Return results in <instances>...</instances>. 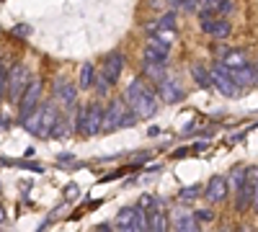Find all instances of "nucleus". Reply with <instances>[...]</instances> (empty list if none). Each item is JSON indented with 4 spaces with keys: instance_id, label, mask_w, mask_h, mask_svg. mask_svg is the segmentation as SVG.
I'll return each mask as SVG.
<instances>
[{
    "instance_id": "nucleus-1",
    "label": "nucleus",
    "mask_w": 258,
    "mask_h": 232,
    "mask_svg": "<svg viewBox=\"0 0 258 232\" xmlns=\"http://www.w3.org/2000/svg\"><path fill=\"white\" fill-rule=\"evenodd\" d=\"M124 101L140 119H150L158 114V91L153 86H147L145 78H135L124 91Z\"/></svg>"
},
{
    "instance_id": "nucleus-2",
    "label": "nucleus",
    "mask_w": 258,
    "mask_h": 232,
    "mask_svg": "<svg viewBox=\"0 0 258 232\" xmlns=\"http://www.w3.org/2000/svg\"><path fill=\"white\" fill-rule=\"evenodd\" d=\"M57 121H59V111H57L54 103L49 101V103H39V106L21 124H24L26 132H31L34 137H52Z\"/></svg>"
},
{
    "instance_id": "nucleus-3",
    "label": "nucleus",
    "mask_w": 258,
    "mask_h": 232,
    "mask_svg": "<svg viewBox=\"0 0 258 232\" xmlns=\"http://www.w3.org/2000/svg\"><path fill=\"white\" fill-rule=\"evenodd\" d=\"M137 121H140V116L126 106L124 98H111V103L103 109V126H101V132H114V129H121V126H132Z\"/></svg>"
},
{
    "instance_id": "nucleus-4",
    "label": "nucleus",
    "mask_w": 258,
    "mask_h": 232,
    "mask_svg": "<svg viewBox=\"0 0 258 232\" xmlns=\"http://www.w3.org/2000/svg\"><path fill=\"white\" fill-rule=\"evenodd\" d=\"M116 232H147V214L140 206H126L114 219Z\"/></svg>"
},
{
    "instance_id": "nucleus-5",
    "label": "nucleus",
    "mask_w": 258,
    "mask_h": 232,
    "mask_svg": "<svg viewBox=\"0 0 258 232\" xmlns=\"http://www.w3.org/2000/svg\"><path fill=\"white\" fill-rule=\"evenodd\" d=\"M209 72H212V86L217 88L225 98H238V96H240V86L230 78V67L225 65L222 59L214 62Z\"/></svg>"
},
{
    "instance_id": "nucleus-6",
    "label": "nucleus",
    "mask_w": 258,
    "mask_h": 232,
    "mask_svg": "<svg viewBox=\"0 0 258 232\" xmlns=\"http://www.w3.org/2000/svg\"><path fill=\"white\" fill-rule=\"evenodd\" d=\"M41 91H44V80H41V78H31L26 91H24V96H21V101H18V119L21 121H24L41 103Z\"/></svg>"
},
{
    "instance_id": "nucleus-7",
    "label": "nucleus",
    "mask_w": 258,
    "mask_h": 232,
    "mask_svg": "<svg viewBox=\"0 0 258 232\" xmlns=\"http://www.w3.org/2000/svg\"><path fill=\"white\" fill-rule=\"evenodd\" d=\"M31 80V72L26 65H16L11 72H8V86H6V96L11 101H21V96H24L26 86Z\"/></svg>"
},
{
    "instance_id": "nucleus-8",
    "label": "nucleus",
    "mask_w": 258,
    "mask_h": 232,
    "mask_svg": "<svg viewBox=\"0 0 258 232\" xmlns=\"http://www.w3.org/2000/svg\"><path fill=\"white\" fill-rule=\"evenodd\" d=\"M101 126H103V109H101V103H88L85 106V119H83V134L85 137H93L101 132Z\"/></svg>"
},
{
    "instance_id": "nucleus-9",
    "label": "nucleus",
    "mask_w": 258,
    "mask_h": 232,
    "mask_svg": "<svg viewBox=\"0 0 258 232\" xmlns=\"http://www.w3.org/2000/svg\"><path fill=\"white\" fill-rule=\"evenodd\" d=\"M121 70H124V57L119 52H111L103 57V67L98 70V75H103L111 86H116V80L121 78Z\"/></svg>"
},
{
    "instance_id": "nucleus-10",
    "label": "nucleus",
    "mask_w": 258,
    "mask_h": 232,
    "mask_svg": "<svg viewBox=\"0 0 258 232\" xmlns=\"http://www.w3.org/2000/svg\"><path fill=\"white\" fill-rule=\"evenodd\" d=\"M158 98L163 101V103H178V101H183V88L178 86V83L173 80V78H163L160 83H158Z\"/></svg>"
},
{
    "instance_id": "nucleus-11",
    "label": "nucleus",
    "mask_w": 258,
    "mask_h": 232,
    "mask_svg": "<svg viewBox=\"0 0 258 232\" xmlns=\"http://www.w3.org/2000/svg\"><path fill=\"white\" fill-rule=\"evenodd\" d=\"M204 196L209 204H222L227 199V181L222 176H212L207 181V188H204Z\"/></svg>"
},
{
    "instance_id": "nucleus-12",
    "label": "nucleus",
    "mask_w": 258,
    "mask_h": 232,
    "mask_svg": "<svg viewBox=\"0 0 258 232\" xmlns=\"http://www.w3.org/2000/svg\"><path fill=\"white\" fill-rule=\"evenodd\" d=\"M170 54V44L163 39L155 36V41H150V44L145 47V62H163L165 65V59Z\"/></svg>"
},
{
    "instance_id": "nucleus-13",
    "label": "nucleus",
    "mask_w": 258,
    "mask_h": 232,
    "mask_svg": "<svg viewBox=\"0 0 258 232\" xmlns=\"http://www.w3.org/2000/svg\"><path fill=\"white\" fill-rule=\"evenodd\" d=\"M230 78L238 83L240 88H245V86H258V70L255 67H250V65H243V67H230Z\"/></svg>"
},
{
    "instance_id": "nucleus-14",
    "label": "nucleus",
    "mask_w": 258,
    "mask_h": 232,
    "mask_svg": "<svg viewBox=\"0 0 258 232\" xmlns=\"http://www.w3.org/2000/svg\"><path fill=\"white\" fill-rule=\"evenodd\" d=\"M147 232H170V219L160 209H153L147 214Z\"/></svg>"
},
{
    "instance_id": "nucleus-15",
    "label": "nucleus",
    "mask_w": 258,
    "mask_h": 232,
    "mask_svg": "<svg viewBox=\"0 0 258 232\" xmlns=\"http://www.w3.org/2000/svg\"><path fill=\"white\" fill-rule=\"evenodd\" d=\"M57 91V98L64 103V106H68V109H73L75 106V101H78V91H75V86H73V83H64V80H57V86H54Z\"/></svg>"
},
{
    "instance_id": "nucleus-16",
    "label": "nucleus",
    "mask_w": 258,
    "mask_h": 232,
    "mask_svg": "<svg viewBox=\"0 0 258 232\" xmlns=\"http://www.w3.org/2000/svg\"><path fill=\"white\" fill-rule=\"evenodd\" d=\"M173 232H199V219L194 217V214H188V212H181L176 217Z\"/></svg>"
},
{
    "instance_id": "nucleus-17",
    "label": "nucleus",
    "mask_w": 258,
    "mask_h": 232,
    "mask_svg": "<svg viewBox=\"0 0 258 232\" xmlns=\"http://www.w3.org/2000/svg\"><path fill=\"white\" fill-rule=\"evenodd\" d=\"M191 78L197 80V86L204 88V91L214 88V86H212V72H209L204 65H194V67H191Z\"/></svg>"
},
{
    "instance_id": "nucleus-18",
    "label": "nucleus",
    "mask_w": 258,
    "mask_h": 232,
    "mask_svg": "<svg viewBox=\"0 0 258 232\" xmlns=\"http://www.w3.org/2000/svg\"><path fill=\"white\" fill-rule=\"evenodd\" d=\"M96 78H98V70L91 65V62H85V65L80 67V88H83V91H91L93 83H96Z\"/></svg>"
},
{
    "instance_id": "nucleus-19",
    "label": "nucleus",
    "mask_w": 258,
    "mask_h": 232,
    "mask_svg": "<svg viewBox=\"0 0 258 232\" xmlns=\"http://www.w3.org/2000/svg\"><path fill=\"white\" fill-rule=\"evenodd\" d=\"M225 65L227 67H243V65H248V57H245V52L243 49H227V54H225Z\"/></svg>"
},
{
    "instance_id": "nucleus-20",
    "label": "nucleus",
    "mask_w": 258,
    "mask_h": 232,
    "mask_svg": "<svg viewBox=\"0 0 258 232\" xmlns=\"http://www.w3.org/2000/svg\"><path fill=\"white\" fill-rule=\"evenodd\" d=\"M145 78L160 83L165 78V65H163V62H145Z\"/></svg>"
},
{
    "instance_id": "nucleus-21",
    "label": "nucleus",
    "mask_w": 258,
    "mask_h": 232,
    "mask_svg": "<svg viewBox=\"0 0 258 232\" xmlns=\"http://www.w3.org/2000/svg\"><path fill=\"white\" fill-rule=\"evenodd\" d=\"M214 39H227L230 34H232V26H230V21L227 18H217V21H214V26H212V31H209Z\"/></svg>"
},
{
    "instance_id": "nucleus-22",
    "label": "nucleus",
    "mask_w": 258,
    "mask_h": 232,
    "mask_svg": "<svg viewBox=\"0 0 258 232\" xmlns=\"http://www.w3.org/2000/svg\"><path fill=\"white\" fill-rule=\"evenodd\" d=\"M230 181H232L235 194H240V191H243V186H245V171H243V168H235L232 176H230Z\"/></svg>"
},
{
    "instance_id": "nucleus-23",
    "label": "nucleus",
    "mask_w": 258,
    "mask_h": 232,
    "mask_svg": "<svg viewBox=\"0 0 258 232\" xmlns=\"http://www.w3.org/2000/svg\"><path fill=\"white\" fill-rule=\"evenodd\" d=\"M158 29H163V31H176V11L165 13V16L158 21Z\"/></svg>"
},
{
    "instance_id": "nucleus-24",
    "label": "nucleus",
    "mask_w": 258,
    "mask_h": 232,
    "mask_svg": "<svg viewBox=\"0 0 258 232\" xmlns=\"http://www.w3.org/2000/svg\"><path fill=\"white\" fill-rule=\"evenodd\" d=\"M93 88H96V93H98V96H109L114 86H111V83L106 80L103 75H98V78H96V83H93Z\"/></svg>"
},
{
    "instance_id": "nucleus-25",
    "label": "nucleus",
    "mask_w": 258,
    "mask_h": 232,
    "mask_svg": "<svg viewBox=\"0 0 258 232\" xmlns=\"http://www.w3.org/2000/svg\"><path fill=\"white\" fill-rule=\"evenodd\" d=\"M232 3H230V0H220V3L217 6H214V11H217V18H227L230 13H232Z\"/></svg>"
},
{
    "instance_id": "nucleus-26",
    "label": "nucleus",
    "mask_w": 258,
    "mask_h": 232,
    "mask_svg": "<svg viewBox=\"0 0 258 232\" xmlns=\"http://www.w3.org/2000/svg\"><path fill=\"white\" fill-rule=\"evenodd\" d=\"M11 34H13V36H18V39H29V36H31V29H29L26 24H18V26H13V29H11Z\"/></svg>"
},
{
    "instance_id": "nucleus-27",
    "label": "nucleus",
    "mask_w": 258,
    "mask_h": 232,
    "mask_svg": "<svg viewBox=\"0 0 258 232\" xmlns=\"http://www.w3.org/2000/svg\"><path fill=\"white\" fill-rule=\"evenodd\" d=\"M202 194V186L197 183V186H186L183 191H181V199H194V196H199Z\"/></svg>"
},
{
    "instance_id": "nucleus-28",
    "label": "nucleus",
    "mask_w": 258,
    "mask_h": 232,
    "mask_svg": "<svg viewBox=\"0 0 258 232\" xmlns=\"http://www.w3.org/2000/svg\"><path fill=\"white\" fill-rule=\"evenodd\" d=\"M6 86H8V67L0 65V98L6 96Z\"/></svg>"
},
{
    "instance_id": "nucleus-29",
    "label": "nucleus",
    "mask_w": 258,
    "mask_h": 232,
    "mask_svg": "<svg viewBox=\"0 0 258 232\" xmlns=\"http://www.w3.org/2000/svg\"><path fill=\"white\" fill-rule=\"evenodd\" d=\"M212 54H214V57H220V59H225L227 47H222V44H212Z\"/></svg>"
},
{
    "instance_id": "nucleus-30",
    "label": "nucleus",
    "mask_w": 258,
    "mask_h": 232,
    "mask_svg": "<svg viewBox=\"0 0 258 232\" xmlns=\"http://www.w3.org/2000/svg\"><path fill=\"white\" fill-rule=\"evenodd\" d=\"M197 219L199 222H212V212L209 209H202V212H197Z\"/></svg>"
},
{
    "instance_id": "nucleus-31",
    "label": "nucleus",
    "mask_w": 258,
    "mask_h": 232,
    "mask_svg": "<svg viewBox=\"0 0 258 232\" xmlns=\"http://www.w3.org/2000/svg\"><path fill=\"white\" fill-rule=\"evenodd\" d=\"M150 204H153V196H142L137 206H140V209H145V206H150Z\"/></svg>"
},
{
    "instance_id": "nucleus-32",
    "label": "nucleus",
    "mask_w": 258,
    "mask_h": 232,
    "mask_svg": "<svg viewBox=\"0 0 258 232\" xmlns=\"http://www.w3.org/2000/svg\"><path fill=\"white\" fill-rule=\"evenodd\" d=\"M3 222H6V206L0 204V224H3Z\"/></svg>"
},
{
    "instance_id": "nucleus-33",
    "label": "nucleus",
    "mask_w": 258,
    "mask_h": 232,
    "mask_svg": "<svg viewBox=\"0 0 258 232\" xmlns=\"http://www.w3.org/2000/svg\"><path fill=\"white\" fill-rule=\"evenodd\" d=\"M217 3H220V0H202V6H212V8L217 6Z\"/></svg>"
},
{
    "instance_id": "nucleus-34",
    "label": "nucleus",
    "mask_w": 258,
    "mask_h": 232,
    "mask_svg": "<svg viewBox=\"0 0 258 232\" xmlns=\"http://www.w3.org/2000/svg\"><path fill=\"white\" fill-rule=\"evenodd\" d=\"M181 3H183V0H170V6H176V8H178Z\"/></svg>"
}]
</instances>
